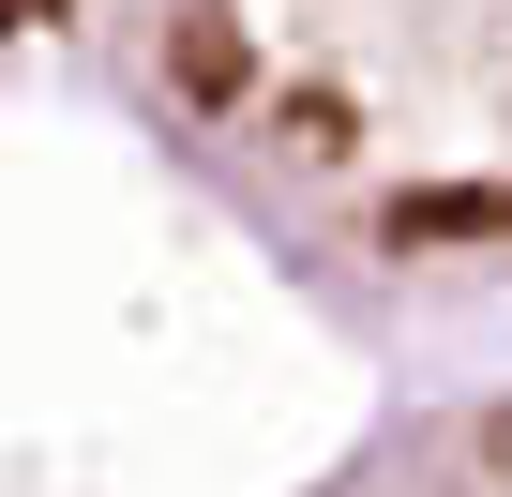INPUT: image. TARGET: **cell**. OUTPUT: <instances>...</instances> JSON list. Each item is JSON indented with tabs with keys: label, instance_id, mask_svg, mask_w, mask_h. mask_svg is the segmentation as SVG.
<instances>
[{
	"label": "cell",
	"instance_id": "cell-1",
	"mask_svg": "<svg viewBox=\"0 0 512 497\" xmlns=\"http://www.w3.org/2000/svg\"><path fill=\"white\" fill-rule=\"evenodd\" d=\"M166 76H181V106H241L256 91V31L241 16H181V61Z\"/></svg>",
	"mask_w": 512,
	"mask_h": 497
},
{
	"label": "cell",
	"instance_id": "cell-2",
	"mask_svg": "<svg viewBox=\"0 0 512 497\" xmlns=\"http://www.w3.org/2000/svg\"><path fill=\"white\" fill-rule=\"evenodd\" d=\"M452 497H512V392L467 407V437H452Z\"/></svg>",
	"mask_w": 512,
	"mask_h": 497
},
{
	"label": "cell",
	"instance_id": "cell-3",
	"mask_svg": "<svg viewBox=\"0 0 512 497\" xmlns=\"http://www.w3.org/2000/svg\"><path fill=\"white\" fill-rule=\"evenodd\" d=\"M46 16H61V0H0V31H46Z\"/></svg>",
	"mask_w": 512,
	"mask_h": 497
}]
</instances>
